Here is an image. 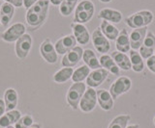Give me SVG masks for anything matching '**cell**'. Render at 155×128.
Listing matches in <instances>:
<instances>
[{
    "mask_svg": "<svg viewBox=\"0 0 155 128\" xmlns=\"http://www.w3.org/2000/svg\"><path fill=\"white\" fill-rule=\"evenodd\" d=\"M48 0H39L33 6L27 9L25 20L27 25L35 30L40 27L46 21L48 15V8H50Z\"/></svg>",
    "mask_w": 155,
    "mask_h": 128,
    "instance_id": "obj_1",
    "label": "cell"
},
{
    "mask_svg": "<svg viewBox=\"0 0 155 128\" xmlns=\"http://www.w3.org/2000/svg\"><path fill=\"white\" fill-rule=\"evenodd\" d=\"M95 6L91 0H81L78 3L74 14V22L84 24L91 20L94 16Z\"/></svg>",
    "mask_w": 155,
    "mask_h": 128,
    "instance_id": "obj_2",
    "label": "cell"
},
{
    "mask_svg": "<svg viewBox=\"0 0 155 128\" xmlns=\"http://www.w3.org/2000/svg\"><path fill=\"white\" fill-rule=\"evenodd\" d=\"M153 20L154 16L152 12L148 10H142L126 17L125 23L132 29H137V28L147 27L153 21Z\"/></svg>",
    "mask_w": 155,
    "mask_h": 128,
    "instance_id": "obj_3",
    "label": "cell"
},
{
    "mask_svg": "<svg viewBox=\"0 0 155 128\" xmlns=\"http://www.w3.org/2000/svg\"><path fill=\"white\" fill-rule=\"evenodd\" d=\"M85 91H86V85L82 82L74 83L69 88L66 97H67V102L72 109L77 110L79 108L80 101Z\"/></svg>",
    "mask_w": 155,
    "mask_h": 128,
    "instance_id": "obj_4",
    "label": "cell"
},
{
    "mask_svg": "<svg viewBox=\"0 0 155 128\" xmlns=\"http://www.w3.org/2000/svg\"><path fill=\"white\" fill-rule=\"evenodd\" d=\"M25 25L21 22L14 23L9 28H7L3 33L0 34L1 40L6 42H14L17 41L19 38L25 34Z\"/></svg>",
    "mask_w": 155,
    "mask_h": 128,
    "instance_id": "obj_5",
    "label": "cell"
},
{
    "mask_svg": "<svg viewBox=\"0 0 155 128\" xmlns=\"http://www.w3.org/2000/svg\"><path fill=\"white\" fill-rule=\"evenodd\" d=\"M131 87H132V80L129 77L120 76L110 85L109 92L110 93L111 97L114 99H116L119 96H121V94L130 91Z\"/></svg>",
    "mask_w": 155,
    "mask_h": 128,
    "instance_id": "obj_6",
    "label": "cell"
},
{
    "mask_svg": "<svg viewBox=\"0 0 155 128\" xmlns=\"http://www.w3.org/2000/svg\"><path fill=\"white\" fill-rule=\"evenodd\" d=\"M32 47V38L29 34H24L16 41L15 44V52L18 58L25 59L28 56L30 49Z\"/></svg>",
    "mask_w": 155,
    "mask_h": 128,
    "instance_id": "obj_7",
    "label": "cell"
},
{
    "mask_svg": "<svg viewBox=\"0 0 155 128\" xmlns=\"http://www.w3.org/2000/svg\"><path fill=\"white\" fill-rule=\"evenodd\" d=\"M92 44H93L95 49L102 54H107L110 49V44L109 40L102 33L100 27L96 28L91 35Z\"/></svg>",
    "mask_w": 155,
    "mask_h": 128,
    "instance_id": "obj_8",
    "label": "cell"
},
{
    "mask_svg": "<svg viewBox=\"0 0 155 128\" xmlns=\"http://www.w3.org/2000/svg\"><path fill=\"white\" fill-rule=\"evenodd\" d=\"M97 104V93L93 88H88L84 92L81 101H80V109L84 113H89L95 108Z\"/></svg>",
    "mask_w": 155,
    "mask_h": 128,
    "instance_id": "obj_9",
    "label": "cell"
},
{
    "mask_svg": "<svg viewBox=\"0 0 155 128\" xmlns=\"http://www.w3.org/2000/svg\"><path fill=\"white\" fill-rule=\"evenodd\" d=\"M40 53L47 63L55 64L58 59V54L56 53L54 44H52L50 39L44 40L40 45Z\"/></svg>",
    "mask_w": 155,
    "mask_h": 128,
    "instance_id": "obj_10",
    "label": "cell"
},
{
    "mask_svg": "<svg viewBox=\"0 0 155 128\" xmlns=\"http://www.w3.org/2000/svg\"><path fill=\"white\" fill-rule=\"evenodd\" d=\"M82 54H84V49L81 46H75L72 50L63 56L61 65L64 68H74L75 66L79 64V62L82 58Z\"/></svg>",
    "mask_w": 155,
    "mask_h": 128,
    "instance_id": "obj_11",
    "label": "cell"
},
{
    "mask_svg": "<svg viewBox=\"0 0 155 128\" xmlns=\"http://www.w3.org/2000/svg\"><path fill=\"white\" fill-rule=\"evenodd\" d=\"M77 44V41L75 39L74 35H67L60 38L58 40L55 44V50H56V53L57 54H60V55H65L67 52H69L70 50H72L74 48Z\"/></svg>",
    "mask_w": 155,
    "mask_h": 128,
    "instance_id": "obj_12",
    "label": "cell"
},
{
    "mask_svg": "<svg viewBox=\"0 0 155 128\" xmlns=\"http://www.w3.org/2000/svg\"><path fill=\"white\" fill-rule=\"evenodd\" d=\"M108 75H109V72L103 68L98 69H93V72H91L86 78L87 86L93 89L96 87H99L107 79Z\"/></svg>",
    "mask_w": 155,
    "mask_h": 128,
    "instance_id": "obj_13",
    "label": "cell"
},
{
    "mask_svg": "<svg viewBox=\"0 0 155 128\" xmlns=\"http://www.w3.org/2000/svg\"><path fill=\"white\" fill-rule=\"evenodd\" d=\"M71 28L73 30V35H74L77 42H79L80 44L82 45L88 44V41H90V35L87 28L84 24L73 22L71 24Z\"/></svg>",
    "mask_w": 155,
    "mask_h": 128,
    "instance_id": "obj_14",
    "label": "cell"
},
{
    "mask_svg": "<svg viewBox=\"0 0 155 128\" xmlns=\"http://www.w3.org/2000/svg\"><path fill=\"white\" fill-rule=\"evenodd\" d=\"M155 48V35L152 32H147V36L144 38L142 46L140 47V54L143 59H148L154 53Z\"/></svg>",
    "mask_w": 155,
    "mask_h": 128,
    "instance_id": "obj_15",
    "label": "cell"
},
{
    "mask_svg": "<svg viewBox=\"0 0 155 128\" xmlns=\"http://www.w3.org/2000/svg\"><path fill=\"white\" fill-rule=\"evenodd\" d=\"M147 34V27L133 29L132 32H131L130 35H129L131 48H132L133 50L140 49V47L142 46Z\"/></svg>",
    "mask_w": 155,
    "mask_h": 128,
    "instance_id": "obj_16",
    "label": "cell"
},
{
    "mask_svg": "<svg viewBox=\"0 0 155 128\" xmlns=\"http://www.w3.org/2000/svg\"><path fill=\"white\" fill-rule=\"evenodd\" d=\"M98 17L102 20L109 21L110 23H119L122 20V14L114 9L104 8L99 12Z\"/></svg>",
    "mask_w": 155,
    "mask_h": 128,
    "instance_id": "obj_17",
    "label": "cell"
},
{
    "mask_svg": "<svg viewBox=\"0 0 155 128\" xmlns=\"http://www.w3.org/2000/svg\"><path fill=\"white\" fill-rule=\"evenodd\" d=\"M97 93V101L99 102L100 107L105 111H110L114 107V98L111 97L109 91L101 89L96 91Z\"/></svg>",
    "mask_w": 155,
    "mask_h": 128,
    "instance_id": "obj_18",
    "label": "cell"
},
{
    "mask_svg": "<svg viewBox=\"0 0 155 128\" xmlns=\"http://www.w3.org/2000/svg\"><path fill=\"white\" fill-rule=\"evenodd\" d=\"M110 57L120 69L125 70V72H128L131 69V61L126 53H122V52L116 50L111 52Z\"/></svg>",
    "mask_w": 155,
    "mask_h": 128,
    "instance_id": "obj_19",
    "label": "cell"
},
{
    "mask_svg": "<svg viewBox=\"0 0 155 128\" xmlns=\"http://www.w3.org/2000/svg\"><path fill=\"white\" fill-rule=\"evenodd\" d=\"M115 47L117 51L122 52V53H126L129 52L131 49L130 45V40H129V35L126 29H122L119 32L118 37L115 40Z\"/></svg>",
    "mask_w": 155,
    "mask_h": 128,
    "instance_id": "obj_20",
    "label": "cell"
},
{
    "mask_svg": "<svg viewBox=\"0 0 155 128\" xmlns=\"http://www.w3.org/2000/svg\"><path fill=\"white\" fill-rule=\"evenodd\" d=\"M15 15V7L7 2H4L0 7V22L3 26L9 25Z\"/></svg>",
    "mask_w": 155,
    "mask_h": 128,
    "instance_id": "obj_21",
    "label": "cell"
},
{
    "mask_svg": "<svg viewBox=\"0 0 155 128\" xmlns=\"http://www.w3.org/2000/svg\"><path fill=\"white\" fill-rule=\"evenodd\" d=\"M21 117V114L18 110H12L7 113H5L4 115L0 117V127L7 128L8 126H11L12 124H15Z\"/></svg>",
    "mask_w": 155,
    "mask_h": 128,
    "instance_id": "obj_22",
    "label": "cell"
},
{
    "mask_svg": "<svg viewBox=\"0 0 155 128\" xmlns=\"http://www.w3.org/2000/svg\"><path fill=\"white\" fill-rule=\"evenodd\" d=\"M100 29L107 39L110 41H115L116 38L119 35V31L117 28H116L113 23L106 21V20H102L100 24Z\"/></svg>",
    "mask_w": 155,
    "mask_h": 128,
    "instance_id": "obj_23",
    "label": "cell"
},
{
    "mask_svg": "<svg viewBox=\"0 0 155 128\" xmlns=\"http://www.w3.org/2000/svg\"><path fill=\"white\" fill-rule=\"evenodd\" d=\"M130 61H131V69H132L135 72H142L144 69V62L143 58L140 56V52L137 50H130Z\"/></svg>",
    "mask_w": 155,
    "mask_h": 128,
    "instance_id": "obj_24",
    "label": "cell"
},
{
    "mask_svg": "<svg viewBox=\"0 0 155 128\" xmlns=\"http://www.w3.org/2000/svg\"><path fill=\"white\" fill-rule=\"evenodd\" d=\"M82 61L84 64L91 69H101L100 62L97 58L95 52L91 49H85L84 50V54H82Z\"/></svg>",
    "mask_w": 155,
    "mask_h": 128,
    "instance_id": "obj_25",
    "label": "cell"
},
{
    "mask_svg": "<svg viewBox=\"0 0 155 128\" xmlns=\"http://www.w3.org/2000/svg\"><path fill=\"white\" fill-rule=\"evenodd\" d=\"M100 62V65H101V68L105 69L106 70L111 72L113 74L115 75H119V70L120 69L116 66V64L114 63V61L113 60V58L108 55V54H103L99 59Z\"/></svg>",
    "mask_w": 155,
    "mask_h": 128,
    "instance_id": "obj_26",
    "label": "cell"
},
{
    "mask_svg": "<svg viewBox=\"0 0 155 128\" xmlns=\"http://www.w3.org/2000/svg\"><path fill=\"white\" fill-rule=\"evenodd\" d=\"M4 102L6 105V111H12L17 107L18 104V93L15 89H7L4 94Z\"/></svg>",
    "mask_w": 155,
    "mask_h": 128,
    "instance_id": "obj_27",
    "label": "cell"
},
{
    "mask_svg": "<svg viewBox=\"0 0 155 128\" xmlns=\"http://www.w3.org/2000/svg\"><path fill=\"white\" fill-rule=\"evenodd\" d=\"M74 69L73 68H63L53 74V81L56 83H65L72 78Z\"/></svg>",
    "mask_w": 155,
    "mask_h": 128,
    "instance_id": "obj_28",
    "label": "cell"
},
{
    "mask_svg": "<svg viewBox=\"0 0 155 128\" xmlns=\"http://www.w3.org/2000/svg\"><path fill=\"white\" fill-rule=\"evenodd\" d=\"M89 73H90V69L86 65H84L81 67L78 68L76 70H74L71 79L73 80L74 83H80L85 80L87 76L89 75Z\"/></svg>",
    "mask_w": 155,
    "mask_h": 128,
    "instance_id": "obj_29",
    "label": "cell"
},
{
    "mask_svg": "<svg viewBox=\"0 0 155 128\" xmlns=\"http://www.w3.org/2000/svg\"><path fill=\"white\" fill-rule=\"evenodd\" d=\"M79 0H63L59 5V13L63 17H69L74 12Z\"/></svg>",
    "mask_w": 155,
    "mask_h": 128,
    "instance_id": "obj_30",
    "label": "cell"
},
{
    "mask_svg": "<svg viewBox=\"0 0 155 128\" xmlns=\"http://www.w3.org/2000/svg\"><path fill=\"white\" fill-rule=\"evenodd\" d=\"M131 117L129 115H120L114 117L110 123L109 128H126Z\"/></svg>",
    "mask_w": 155,
    "mask_h": 128,
    "instance_id": "obj_31",
    "label": "cell"
},
{
    "mask_svg": "<svg viewBox=\"0 0 155 128\" xmlns=\"http://www.w3.org/2000/svg\"><path fill=\"white\" fill-rule=\"evenodd\" d=\"M33 124V118L30 116H23L21 117V118L15 123V127L16 128H29Z\"/></svg>",
    "mask_w": 155,
    "mask_h": 128,
    "instance_id": "obj_32",
    "label": "cell"
},
{
    "mask_svg": "<svg viewBox=\"0 0 155 128\" xmlns=\"http://www.w3.org/2000/svg\"><path fill=\"white\" fill-rule=\"evenodd\" d=\"M147 68L149 69V72L155 74V55H152L147 59Z\"/></svg>",
    "mask_w": 155,
    "mask_h": 128,
    "instance_id": "obj_33",
    "label": "cell"
},
{
    "mask_svg": "<svg viewBox=\"0 0 155 128\" xmlns=\"http://www.w3.org/2000/svg\"><path fill=\"white\" fill-rule=\"evenodd\" d=\"M4 1L17 8H21L23 6V0H4Z\"/></svg>",
    "mask_w": 155,
    "mask_h": 128,
    "instance_id": "obj_34",
    "label": "cell"
},
{
    "mask_svg": "<svg viewBox=\"0 0 155 128\" xmlns=\"http://www.w3.org/2000/svg\"><path fill=\"white\" fill-rule=\"evenodd\" d=\"M38 1L39 0H23V7L25 9H29Z\"/></svg>",
    "mask_w": 155,
    "mask_h": 128,
    "instance_id": "obj_35",
    "label": "cell"
},
{
    "mask_svg": "<svg viewBox=\"0 0 155 128\" xmlns=\"http://www.w3.org/2000/svg\"><path fill=\"white\" fill-rule=\"evenodd\" d=\"M5 112H6V105H5V102L0 98V117H1Z\"/></svg>",
    "mask_w": 155,
    "mask_h": 128,
    "instance_id": "obj_36",
    "label": "cell"
},
{
    "mask_svg": "<svg viewBox=\"0 0 155 128\" xmlns=\"http://www.w3.org/2000/svg\"><path fill=\"white\" fill-rule=\"evenodd\" d=\"M48 1H50V3L53 6H59L63 0H48Z\"/></svg>",
    "mask_w": 155,
    "mask_h": 128,
    "instance_id": "obj_37",
    "label": "cell"
},
{
    "mask_svg": "<svg viewBox=\"0 0 155 128\" xmlns=\"http://www.w3.org/2000/svg\"><path fill=\"white\" fill-rule=\"evenodd\" d=\"M29 128H41V125L40 124H32Z\"/></svg>",
    "mask_w": 155,
    "mask_h": 128,
    "instance_id": "obj_38",
    "label": "cell"
},
{
    "mask_svg": "<svg viewBox=\"0 0 155 128\" xmlns=\"http://www.w3.org/2000/svg\"><path fill=\"white\" fill-rule=\"evenodd\" d=\"M126 128H139V125L138 124H133V125H129L128 127Z\"/></svg>",
    "mask_w": 155,
    "mask_h": 128,
    "instance_id": "obj_39",
    "label": "cell"
},
{
    "mask_svg": "<svg viewBox=\"0 0 155 128\" xmlns=\"http://www.w3.org/2000/svg\"><path fill=\"white\" fill-rule=\"evenodd\" d=\"M99 1H101L102 3H110L113 1V0H99Z\"/></svg>",
    "mask_w": 155,
    "mask_h": 128,
    "instance_id": "obj_40",
    "label": "cell"
},
{
    "mask_svg": "<svg viewBox=\"0 0 155 128\" xmlns=\"http://www.w3.org/2000/svg\"><path fill=\"white\" fill-rule=\"evenodd\" d=\"M7 128H16V127H15V126H12V125H11V126H8Z\"/></svg>",
    "mask_w": 155,
    "mask_h": 128,
    "instance_id": "obj_41",
    "label": "cell"
},
{
    "mask_svg": "<svg viewBox=\"0 0 155 128\" xmlns=\"http://www.w3.org/2000/svg\"><path fill=\"white\" fill-rule=\"evenodd\" d=\"M153 121H154V124H155V117H154V120H153Z\"/></svg>",
    "mask_w": 155,
    "mask_h": 128,
    "instance_id": "obj_42",
    "label": "cell"
},
{
    "mask_svg": "<svg viewBox=\"0 0 155 128\" xmlns=\"http://www.w3.org/2000/svg\"><path fill=\"white\" fill-rule=\"evenodd\" d=\"M154 53H155V48H154Z\"/></svg>",
    "mask_w": 155,
    "mask_h": 128,
    "instance_id": "obj_43",
    "label": "cell"
},
{
    "mask_svg": "<svg viewBox=\"0 0 155 128\" xmlns=\"http://www.w3.org/2000/svg\"><path fill=\"white\" fill-rule=\"evenodd\" d=\"M0 25H1V22H0Z\"/></svg>",
    "mask_w": 155,
    "mask_h": 128,
    "instance_id": "obj_44",
    "label": "cell"
}]
</instances>
